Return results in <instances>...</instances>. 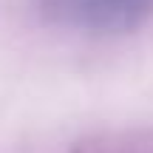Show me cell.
<instances>
[{"label":"cell","instance_id":"cell-1","mask_svg":"<svg viewBox=\"0 0 153 153\" xmlns=\"http://www.w3.org/2000/svg\"><path fill=\"white\" fill-rule=\"evenodd\" d=\"M54 23L88 34L136 31L153 11V0H40Z\"/></svg>","mask_w":153,"mask_h":153}]
</instances>
